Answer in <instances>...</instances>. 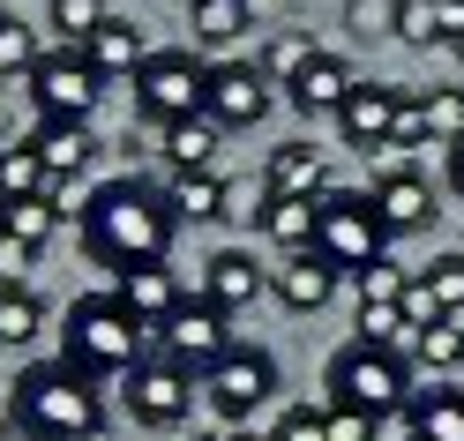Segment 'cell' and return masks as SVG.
Segmentation results:
<instances>
[{"instance_id":"11","label":"cell","mask_w":464,"mask_h":441,"mask_svg":"<svg viewBox=\"0 0 464 441\" xmlns=\"http://www.w3.org/2000/svg\"><path fill=\"white\" fill-rule=\"evenodd\" d=\"M121 389H128L135 427H180L195 411V374H180L172 360H142L135 374H121Z\"/></svg>"},{"instance_id":"2","label":"cell","mask_w":464,"mask_h":441,"mask_svg":"<svg viewBox=\"0 0 464 441\" xmlns=\"http://www.w3.org/2000/svg\"><path fill=\"white\" fill-rule=\"evenodd\" d=\"M8 427L23 441H98L105 434V397L75 367L45 360V367H23L8 381Z\"/></svg>"},{"instance_id":"22","label":"cell","mask_w":464,"mask_h":441,"mask_svg":"<svg viewBox=\"0 0 464 441\" xmlns=\"http://www.w3.org/2000/svg\"><path fill=\"white\" fill-rule=\"evenodd\" d=\"M188 23H195V45L202 53H225V45H240L255 31V8H247V0H195Z\"/></svg>"},{"instance_id":"3","label":"cell","mask_w":464,"mask_h":441,"mask_svg":"<svg viewBox=\"0 0 464 441\" xmlns=\"http://www.w3.org/2000/svg\"><path fill=\"white\" fill-rule=\"evenodd\" d=\"M142 344H150V330L121 307V292H82V300L68 307V330H61V367H75L82 381L135 374Z\"/></svg>"},{"instance_id":"15","label":"cell","mask_w":464,"mask_h":441,"mask_svg":"<svg viewBox=\"0 0 464 441\" xmlns=\"http://www.w3.org/2000/svg\"><path fill=\"white\" fill-rule=\"evenodd\" d=\"M353 91H360V82H353V61H344V53H323V45H314V61L285 82L293 112H307V120H314V112H344Z\"/></svg>"},{"instance_id":"1","label":"cell","mask_w":464,"mask_h":441,"mask_svg":"<svg viewBox=\"0 0 464 441\" xmlns=\"http://www.w3.org/2000/svg\"><path fill=\"white\" fill-rule=\"evenodd\" d=\"M75 232H82V254L98 262V270L128 277V270H150V262L172 254V232H180V217H172L165 187L150 180H105L91 202L75 210Z\"/></svg>"},{"instance_id":"8","label":"cell","mask_w":464,"mask_h":441,"mask_svg":"<svg viewBox=\"0 0 464 441\" xmlns=\"http://www.w3.org/2000/svg\"><path fill=\"white\" fill-rule=\"evenodd\" d=\"M23 98L38 105V120H91L98 98H105V75L68 45V53H45L38 61V75L23 82Z\"/></svg>"},{"instance_id":"4","label":"cell","mask_w":464,"mask_h":441,"mask_svg":"<svg viewBox=\"0 0 464 441\" xmlns=\"http://www.w3.org/2000/svg\"><path fill=\"white\" fill-rule=\"evenodd\" d=\"M330 404L337 411H360V419L382 427L390 411L412 404V367L397 360V344H344L337 360H330Z\"/></svg>"},{"instance_id":"31","label":"cell","mask_w":464,"mask_h":441,"mask_svg":"<svg viewBox=\"0 0 464 441\" xmlns=\"http://www.w3.org/2000/svg\"><path fill=\"white\" fill-rule=\"evenodd\" d=\"M412 360H420L427 374L464 367V330H457V321H427V330H412Z\"/></svg>"},{"instance_id":"28","label":"cell","mask_w":464,"mask_h":441,"mask_svg":"<svg viewBox=\"0 0 464 441\" xmlns=\"http://www.w3.org/2000/svg\"><path fill=\"white\" fill-rule=\"evenodd\" d=\"M38 61H45V45H38V31L23 15H0V82H31L38 75Z\"/></svg>"},{"instance_id":"37","label":"cell","mask_w":464,"mask_h":441,"mask_svg":"<svg viewBox=\"0 0 464 441\" xmlns=\"http://www.w3.org/2000/svg\"><path fill=\"white\" fill-rule=\"evenodd\" d=\"M105 23V0H53V31H61L68 45H82Z\"/></svg>"},{"instance_id":"10","label":"cell","mask_w":464,"mask_h":441,"mask_svg":"<svg viewBox=\"0 0 464 441\" xmlns=\"http://www.w3.org/2000/svg\"><path fill=\"white\" fill-rule=\"evenodd\" d=\"M277 82L255 68V61H210V91H202V120H218V128H255L263 112L277 105L270 98Z\"/></svg>"},{"instance_id":"23","label":"cell","mask_w":464,"mask_h":441,"mask_svg":"<svg viewBox=\"0 0 464 441\" xmlns=\"http://www.w3.org/2000/svg\"><path fill=\"white\" fill-rule=\"evenodd\" d=\"M218 120H202V112H195V120H172L165 128V158H172V172H210V158H218Z\"/></svg>"},{"instance_id":"20","label":"cell","mask_w":464,"mask_h":441,"mask_svg":"<svg viewBox=\"0 0 464 441\" xmlns=\"http://www.w3.org/2000/svg\"><path fill=\"white\" fill-rule=\"evenodd\" d=\"M75 53H82V61H91L105 82H112V75H135L142 61H150V45H142V31H135L128 15H105V23H98V31L82 38Z\"/></svg>"},{"instance_id":"17","label":"cell","mask_w":464,"mask_h":441,"mask_svg":"<svg viewBox=\"0 0 464 441\" xmlns=\"http://www.w3.org/2000/svg\"><path fill=\"white\" fill-rule=\"evenodd\" d=\"M38 150V165L53 172V187L68 180V172H82L98 158V135H91V120H31V135H23Z\"/></svg>"},{"instance_id":"12","label":"cell","mask_w":464,"mask_h":441,"mask_svg":"<svg viewBox=\"0 0 464 441\" xmlns=\"http://www.w3.org/2000/svg\"><path fill=\"white\" fill-rule=\"evenodd\" d=\"M404 82H360L353 98H344V112H337V135L353 142V150H390L397 142V112H404Z\"/></svg>"},{"instance_id":"5","label":"cell","mask_w":464,"mask_h":441,"mask_svg":"<svg viewBox=\"0 0 464 441\" xmlns=\"http://www.w3.org/2000/svg\"><path fill=\"white\" fill-rule=\"evenodd\" d=\"M314 254H323L337 277H360L374 262H390V225L374 217L367 187H330L314 202Z\"/></svg>"},{"instance_id":"33","label":"cell","mask_w":464,"mask_h":441,"mask_svg":"<svg viewBox=\"0 0 464 441\" xmlns=\"http://www.w3.org/2000/svg\"><path fill=\"white\" fill-rule=\"evenodd\" d=\"M353 292H360V307H404L412 277H404L397 262H374V270H360V277H353Z\"/></svg>"},{"instance_id":"16","label":"cell","mask_w":464,"mask_h":441,"mask_svg":"<svg viewBox=\"0 0 464 441\" xmlns=\"http://www.w3.org/2000/svg\"><path fill=\"white\" fill-rule=\"evenodd\" d=\"M112 292H121V307H128V314H135L150 337L172 321V307L188 300V292H180V277H172L165 262H150V270H128V277H112Z\"/></svg>"},{"instance_id":"25","label":"cell","mask_w":464,"mask_h":441,"mask_svg":"<svg viewBox=\"0 0 464 441\" xmlns=\"http://www.w3.org/2000/svg\"><path fill=\"white\" fill-rule=\"evenodd\" d=\"M38 195H53V172L38 165V150L31 142L0 150V210H8V202H38Z\"/></svg>"},{"instance_id":"18","label":"cell","mask_w":464,"mask_h":441,"mask_svg":"<svg viewBox=\"0 0 464 441\" xmlns=\"http://www.w3.org/2000/svg\"><path fill=\"white\" fill-rule=\"evenodd\" d=\"M270 292H277V307H293V314H323L330 292H337V270L323 254H285V270H270Z\"/></svg>"},{"instance_id":"43","label":"cell","mask_w":464,"mask_h":441,"mask_svg":"<svg viewBox=\"0 0 464 441\" xmlns=\"http://www.w3.org/2000/svg\"><path fill=\"white\" fill-rule=\"evenodd\" d=\"M434 23H442V45L464 38V0H434Z\"/></svg>"},{"instance_id":"32","label":"cell","mask_w":464,"mask_h":441,"mask_svg":"<svg viewBox=\"0 0 464 441\" xmlns=\"http://www.w3.org/2000/svg\"><path fill=\"white\" fill-rule=\"evenodd\" d=\"M420 284H427V300H434V307H442L450 321L464 314V254H434V262H427V270H420Z\"/></svg>"},{"instance_id":"42","label":"cell","mask_w":464,"mask_h":441,"mask_svg":"<svg viewBox=\"0 0 464 441\" xmlns=\"http://www.w3.org/2000/svg\"><path fill=\"white\" fill-rule=\"evenodd\" d=\"M330 441H374V419H360V411H337V404H330Z\"/></svg>"},{"instance_id":"7","label":"cell","mask_w":464,"mask_h":441,"mask_svg":"<svg viewBox=\"0 0 464 441\" xmlns=\"http://www.w3.org/2000/svg\"><path fill=\"white\" fill-rule=\"evenodd\" d=\"M202 397H210V411L225 427H240V419H255V411L277 397V360L263 344H232L225 360L202 374Z\"/></svg>"},{"instance_id":"48","label":"cell","mask_w":464,"mask_h":441,"mask_svg":"<svg viewBox=\"0 0 464 441\" xmlns=\"http://www.w3.org/2000/svg\"><path fill=\"white\" fill-rule=\"evenodd\" d=\"M232 441H270V434H232Z\"/></svg>"},{"instance_id":"50","label":"cell","mask_w":464,"mask_h":441,"mask_svg":"<svg viewBox=\"0 0 464 441\" xmlns=\"http://www.w3.org/2000/svg\"><path fill=\"white\" fill-rule=\"evenodd\" d=\"M188 8H195V0H188Z\"/></svg>"},{"instance_id":"44","label":"cell","mask_w":464,"mask_h":441,"mask_svg":"<svg viewBox=\"0 0 464 441\" xmlns=\"http://www.w3.org/2000/svg\"><path fill=\"white\" fill-rule=\"evenodd\" d=\"M450 195L464 202V142H457V150H450Z\"/></svg>"},{"instance_id":"26","label":"cell","mask_w":464,"mask_h":441,"mask_svg":"<svg viewBox=\"0 0 464 441\" xmlns=\"http://www.w3.org/2000/svg\"><path fill=\"white\" fill-rule=\"evenodd\" d=\"M165 202H172V217H225V180H218V172H172V187H165Z\"/></svg>"},{"instance_id":"46","label":"cell","mask_w":464,"mask_h":441,"mask_svg":"<svg viewBox=\"0 0 464 441\" xmlns=\"http://www.w3.org/2000/svg\"><path fill=\"white\" fill-rule=\"evenodd\" d=\"M188 441H232V434H188Z\"/></svg>"},{"instance_id":"35","label":"cell","mask_w":464,"mask_h":441,"mask_svg":"<svg viewBox=\"0 0 464 441\" xmlns=\"http://www.w3.org/2000/svg\"><path fill=\"white\" fill-rule=\"evenodd\" d=\"M390 38H404V45H442V23H434V0H397V31Z\"/></svg>"},{"instance_id":"13","label":"cell","mask_w":464,"mask_h":441,"mask_svg":"<svg viewBox=\"0 0 464 441\" xmlns=\"http://www.w3.org/2000/svg\"><path fill=\"white\" fill-rule=\"evenodd\" d=\"M367 202H374V217L390 225V240H397V232H420V225H434V187L420 180L412 165H397V172H374Z\"/></svg>"},{"instance_id":"34","label":"cell","mask_w":464,"mask_h":441,"mask_svg":"<svg viewBox=\"0 0 464 441\" xmlns=\"http://www.w3.org/2000/svg\"><path fill=\"white\" fill-rule=\"evenodd\" d=\"M307 61H314V38H270V45H263V61H255V68H263L270 82H293V75H300Z\"/></svg>"},{"instance_id":"19","label":"cell","mask_w":464,"mask_h":441,"mask_svg":"<svg viewBox=\"0 0 464 441\" xmlns=\"http://www.w3.org/2000/svg\"><path fill=\"white\" fill-rule=\"evenodd\" d=\"M263 187H270V195H300V202H323V195H330L323 150H314V142H277V150H270V165H263Z\"/></svg>"},{"instance_id":"41","label":"cell","mask_w":464,"mask_h":441,"mask_svg":"<svg viewBox=\"0 0 464 441\" xmlns=\"http://www.w3.org/2000/svg\"><path fill=\"white\" fill-rule=\"evenodd\" d=\"M263 210H270V187H225V217L247 225V217H263Z\"/></svg>"},{"instance_id":"49","label":"cell","mask_w":464,"mask_h":441,"mask_svg":"<svg viewBox=\"0 0 464 441\" xmlns=\"http://www.w3.org/2000/svg\"><path fill=\"white\" fill-rule=\"evenodd\" d=\"M450 53H457V68H464V38H457V45H450Z\"/></svg>"},{"instance_id":"9","label":"cell","mask_w":464,"mask_h":441,"mask_svg":"<svg viewBox=\"0 0 464 441\" xmlns=\"http://www.w3.org/2000/svg\"><path fill=\"white\" fill-rule=\"evenodd\" d=\"M225 351H232V314L210 300H180L172 321L158 330V360H172L180 374H210Z\"/></svg>"},{"instance_id":"27","label":"cell","mask_w":464,"mask_h":441,"mask_svg":"<svg viewBox=\"0 0 464 441\" xmlns=\"http://www.w3.org/2000/svg\"><path fill=\"white\" fill-rule=\"evenodd\" d=\"M45 330V300L31 284H0V344H31Z\"/></svg>"},{"instance_id":"47","label":"cell","mask_w":464,"mask_h":441,"mask_svg":"<svg viewBox=\"0 0 464 441\" xmlns=\"http://www.w3.org/2000/svg\"><path fill=\"white\" fill-rule=\"evenodd\" d=\"M0 441H8V404H0Z\"/></svg>"},{"instance_id":"29","label":"cell","mask_w":464,"mask_h":441,"mask_svg":"<svg viewBox=\"0 0 464 441\" xmlns=\"http://www.w3.org/2000/svg\"><path fill=\"white\" fill-rule=\"evenodd\" d=\"M0 232H15L23 247H45L61 232V195H38V202H8L0 210Z\"/></svg>"},{"instance_id":"21","label":"cell","mask_w":464,"mask_h":441,"mask_svg":"<svg viewBox=\"0 0 464 441\" xmlns=\"http://www.w3.org/2000/svg\"><path fill=\"white\" fill-rule=\"evenodd\" d=\"M404 441H464V389H412L404 404Z\"/></svg>"},{"instance_id":"14","label":"cell","mask_w":464,"mask_h":441,"mask_svg":"<svg viewBox=\"0 0 464 441\" xmlns=\"http://www.w3.org/2000/svg\"><path fill=\"white\" fill-rule=\"evenodd\" d=\"M263 292H270V270H255V254H247V247H218L210 262H202V300L225 307V314L255 307Z\"/></svg>"},{"instance_id":"38","label":"cell","mask_w":464,"mask_h":441,"mask_svg":"<svg viewBox=\"0 0 464 441\" xmlns=\"http://www.w3.org/2000/svg\"><path fill=\"white\" fill-rule=\"evenodd\" d=\"M344 23H353V38H382L397 31V0H344Z\"/></svg>"},{"instance_id":"40","label":"cell","mask_w":464,"mask_h":441,"mask_svg":"<svg viewBox=\"0 0 464 441\" xmlns=\"http://www.w3.org/2000/svg\"><path fill=\"white\" fill-rule=\"evenodd\" d=\"M38 262V247H23L15 232H0V284H23V270Z\"/></svg>"},{"instance_id":"36","label":"cell","mask_w":464,"mask_h":441,"mask_svg":"<svg viewBox=\"0 0 464 441\" xmlns=\"http://www.w3.org/2000/svg\"><path fill=\"white\" fill-rule=\"evenodd\" d=\"M270 441H330V411H314V404H285L277 411V427Z\"/></svg>"},{"instance_id":"24","label":"cell","mask_w":464,"mask_h":441,"mask_svg":"<svg viewBox=\"0 0 464 441\" xmlns=\"http://www.w3.org/2000/svg\"><path fill=\"white\" fill-rule=\"evenodd\" d=\"M263 232H270L285 254H314V202H300V195H270Z\"/></svg>"},{"instance_id":"6","label":"cell","mask_w":464,"mask_h":441,"mask_svg":"<svg viewBox=\"0 0 464 441\" xmlns=\"http://www.w3.org/2000/svg\"><path fill=\"white\" fill-rule=\"evenodd\" d=\"M128 82H135V112H142V120L172 128V120H195V112H202V91H210V61H195L188 45H158Z\"/></svg>"},{"instance_id":"45","label":"cell","mask_w":464,"mask_h":441,"mask_svg":"<svg viewBox=\"0 0 464 441\" xmlns=\"http://www.w3.org/2000/svg\"><path fill=\"white\" fill-rule=\"evenodd\" d=\"M15 128V91H0V135Z\"/></svg>"},{"instance_id":"30","label":"cell","mask_w":464,"mask_h":441,"mask_svg":"<svg viewBox=\"0 0 464 441\" xmlns=\"http://www.w3.org/2000/svg\"><path fill=\"white\" fill-rule=\"evenodd\" d=\"M420 120L434 150H457L464 142V91H420Z\"/></svg>"},{"instance_id":"39","label":"cell","mask_w":464,"mask_h":441,"mask_svg":"<svg viewBox=\"0 0 464 441\" xmlns=\"http://www.w3.org/2000/svg\"><path fill=\"white\" fill-rule=\"evenodd\" d=\"M397 330H412L404 307H360V344H397Z\"/></svg>"}]
</instances>
